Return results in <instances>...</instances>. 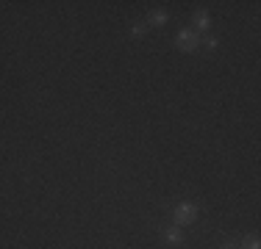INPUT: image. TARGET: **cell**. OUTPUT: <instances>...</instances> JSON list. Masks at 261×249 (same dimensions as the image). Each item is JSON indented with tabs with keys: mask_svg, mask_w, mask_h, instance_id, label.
<instances>
[{
	"mask_svg": "<svg viewBox=\"0 0 261 249\" xmlns=\"http://www.w3.org/2000/svg\"><path fill=\"white\" fill-rule=\"evenodd\" d=\"M175 45H178V50H184V53H194L197 45H200V36H197V31H181L178 39H175Z\"/></svg>",
	"mask_w": 261,
	"mask_h": 249,
	"instance_id": "6da1fadb",
	"label": "cell"
},
{
	"mask_svg": "<svg viewBox=\"0 0 261 249\" xmlns=\"http://www.w3.org/2000/svg\"><path fill=\"white\" fill-rule=\"evenodd\" d=\"M194 219H197V208H194L192 202H181L175 208V221L178 224H192Z\"/></svg>",
	"mask_w": 261,
	"mask_h": 249,
	"instance_id": "7a4b0ae2",
	"label": "cell"
},
{
	"mask_svg": "<svg viewBox=\"0 0 261 249\" xmlns=\"http://www.w3.org/2000/svg\"><path fill=\"white\" fill-rule=\"evenodd\" d=\"M194 25L200 31H206L209 28V14H206V11H197V14H194Z\"/></svg>",
	"mask_w": 261,
	"mask_h": 249,
	"instance_id": "3957f363",
	"label": "cell"
},
{
	"mask_svg": "<svg viewBox=\"0 0 261 249\" xmlns=\"http://www.w3.org/2000/svg\"><path fill=\"white\" fill-rule=\"evenodd\" d=\"M167 241H173V244H181V241H184V233L175 230V227H170V230H167Z\"/></svg>",
	"mask_w": 261,
	"mask_h": 249,
	"instance_id": "277c9868",
	"label": "cell"
},
{
	"mask_svg": "<svg viewBox=\"0 0 261 249\" xmlns=\"http://www.w3.org/2000/svg\"><path fill=\"white\" fill-rule=\"evenodd\" d=\"M242 249H259V235H247L242 241Z\"/></svg>",
	"mask_w": 261,
	"mask_h": 249,
	"instance_id": "5b68a950",
	"label": "cell"
},
{
	"mask_svg": "<svg viewBox=\"0 0 261 249\" xmlns=\"http://www.w3.org/2000/svg\"><path fill=\"white\" fill-rule=\"evenodd\" d=\"M150 22H153V25H164L167 14H164V11H153V14H150Z\"/></svg>",
	"mask_w": 261,
	"mask_h": 249,
	"instance_id": "8992f818",
	"label": "cell"
},
{
	"mask_svg": "<svg viewBox=\"0 0 261 249\" xmlns=\"http://www.w3.org/2000/svg\"><path fill=\"white\" fill-rule=\"evenodd\" d=\"M145 25H134V28H131V33H134V36H142V33H145Z\"/></svg>",
	"mask_w": 261,
	"mask_h": 249,
	"instance_id": "52a82bcc",
	"label": "cell"
},
{
	"mask_svg": "<svg viewBox=\"0 0 261 249\" xmlns=\"http://www.w3.org/2000/svg\"><path fill=\"white\" fill-rule=\"evenodd\" d=\"M223 249H236V244H233V241H228V244H223Z\"/></svg>",
	"mask_w": 261,
	"mask_h": 249,
	"instance_id": "ba28073f",
	"label": "cell"
}]
</instances>
